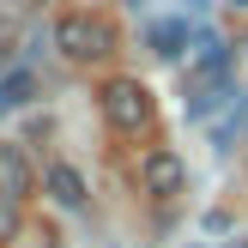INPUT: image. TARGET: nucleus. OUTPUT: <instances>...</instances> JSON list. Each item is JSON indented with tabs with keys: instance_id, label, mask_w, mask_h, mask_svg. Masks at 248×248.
Masks as SVG:
<instances>
[{
	"instance_id": "1",
	"label": "nucleus",
	"mask_w": 248,
	"mask_h": 248,
	"mask_svg": "<svg viewBox=\"0 0 248 248\" xmlns=\"http://www.w3.org/2000/svg\"><path fill=\"white\" fill-rule=\"evenodd\" d=\"M236 97V85H230V48L218 43V36H200V61H194L188 73V115L206 121L218 103H230Z\"/></svg>"
},
{
	"instance_id": "2",
	"label": "nucleus",
	"mask_w": 248,
	"mask_h": 248,
	"mask_svg": "<svg viewBox=\"0 0 248 248\" xmlns=\"http://www.w3.org/2000/svg\"><path fill=\"white\" fill-rule=\"evenodd\" d=\"M103 115H109L115 133H145L152 115H157V103H152V91L140 79H109L103 85Z\"/></svg>"
},
{
	"instance_id": "3",
	"label": "nucleus",
	"mask_w": 248,
	"mask_h": 248,
	"mask_svg": "<svg viewBox=\"0 0 248 248\" xmlns=\"http://www.w3.org/2000/svg\"><path fill=\"white\" fill-rule=\"evenodd\" d=\"M55 48L67 61H103L109 48H115V31H109L103 18H91V12H67V18L55 24Z\"/></svg>"
},
{
	"instance_id": "4",
	"label": "nucleus",
	"mask_w": 248,
	"mask_h": 248,
	"mask_svg": "<svg viewBox=\"0 0 248 248\" xmlns=\"http://www.w3.org/2000/svg\"><path fill=\"white\" fill-rule=\"evenodd\" d=\"M188 43H200L188 18H152V24H145V48H152L157 61H182Z\"/></svg>"
},
{
	"instance_id": "5",
	"label": "nucleus",
	"mask_w": 248,
	"mask_h": 248,
	"mask_svg": "<svg viewBox=\"0 0 248 248\" xmlns=\"http://www.w3.org/2000/svg\"><path fill=\"white\" fill-rule=\"evenodd\" d=\"M140 182H145V194H157V200H170V194H182V182H188V170H182V157L176 152H152L140 164Z\"/></svg>"
},
{
	"instance_id": "6",
	"label": "nucleus",
	"mask_w": 248,
	"mask_h": 248,
	"mask_svg": "<svg viewBox=\"0 0 248 248\" xmlns=\"http://www.w3.org/2000/svg\"><path fill=\"white\" fill-rule=\"evenodd\" d=\"M43 188H48V200L55 206H67V212H79L91 194H85V176L73 164H48V176H43Z\"/></svg>"
},
{
	"instance_id": "7",
	"label": "nucleus",
	"mask_w": 248,
	"mask_h": 248,
	"mask_svg": "<svg viewBox=\"0 0 248 248\" xmlns=\"http://www.w3.org/2000/svg\"><path fill=\"white\" fill-rule=\"evenodd\" d=\"M24 194H31V164H24L18 145H0V200L18 206Z\"/></svg>"
},
{
	"instance_id": "8",
	"label": "nucleus",
	"mask_w": 248,
	"mask_h": 248,
	"mask_svg": "<svg viewBox=\"0 0 248 248\" xmlns=\"http://www.w3.org/2000/svg\"><path fill=\"white\" fill-rule=\"evenodd\" d=\"M31 97H36V73H31V67H12V73H0V115L24 109Z\"/></svg>"
},
{
	"instance_id": "9",
	"label": "nucleus",
	"mask_w": 248,
	"mask_h": 248,
	"mask_svg": "<svg viewBox=\"0 0 248 248\" xmlns=\"http://www.w3.org/2000/svg\"><path fill=\"white\" fill-rule=\"evenodd\" d=\"M12 236H18V206L0 200V242H12Z\"/></svg>"
},
{
	"instance_id": "10",
	"label": "nucleus",
	"mask_w": 248,
	"mask_h": 248,
	"mask_svg": "<svg viewBox=\"0 0 248 248\" xmlns=\"http://www.w3.org/2000/svg\"><path fill=\"white\" fill-rule=\"evenodd\" d=\"M236 6H248V0H236Z\"/></svg>"
},
{
	"instance_id": "11",
	"label": "nucleus",
	"mask_w": 248,
	"mask_h": 248,
	"mask_svg": "<svg viewBox=\"0 0 248 248\" xmlns=\"http://www.w3.org/2000/svg\"><path fill=\"white\" fill-rule=\"evenodd\" d=\"M236 248H248V242H236Z\"/></svg>"
}]
</instances>
